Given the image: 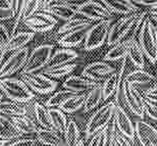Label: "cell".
<instances>
[{"instance_id": "44dd1931", "label": "cell", "mask_w": 157, "mask_h": 146, "mask_svg": "<svg viewBox=\"0 0 157 146\" xmlns=\"http://www.w3.org/2000/svg\"><path fill=\"white\" fill-rule=\"evenodd\" d=\"M20 138L21 136L15 130L11 117L0 113V140L10 142Z\"/></svg>"}, {"instance_id": "6da1fadb", "label": "cell", "mask_w": 157, "mask_h": 146, "mask_svg": "<svg viewBox=\"0 0 157 146\" xmlns=\"http://www.w3.org/2000/svg\"><path fill=\"white\" fill-rule=\"evenodd\" d=\"M148 17V10L137 11L133 14L125 15L110 26L107 36L108 45H115L121 41L135 40L142 27L143 22Z\"/></svg>"}, {"instance_id": "7402d4cb", "label": "cell", "mask_w": 157, "mask_h": 146, "mask_svg": "<svg viewBox=\"0 0 157 146\" xmlns=\"http://www.w3.org/2000/svg\"><path fill=\"white\" fill-rule=\"evenodd\" d=\"M34 37H35V33L33 32H17L11 36L8 45L6 47V51L14 52L25 48L27 47V44H29L34 39Z\"/></svg>"}, {"instance_id": "ffe728a7", "label": "cell", "mask_w": 157, "mask_h": 146, "mask_svg": "<svg viewBox=\"0 0 157 146\" xmlns=\"http://www.w3.org/2000/svg\"><path fill=\"white\" fill-rule=\"evenodd\" d=\"M36 137L40 143L47 146H67L63 136L52 129H38Z\"/></svg>"}, {"instance_id": "9a60e30c", "label": "cell", "mask_w": 157, "mask_h": 146, "mask_svg": "<svg viewBox=\"0 0 157 146\" xmlns=\"http://www.w3.org/2000/svg\"><path fill=\"white\" fill-rule=\"evenodd\" d=\"M135 136H137L142 146H157V132L155 127L144 120L136 122Z\"/></svg>"}, {"instance_id": "d4e9b609", "label": "cell", "mask_w": 157, "mask_h": 146, "mask_svg": "<svg viewBox=\"0 0 157 146\" xmlns=\"http://www.w3.org/2000/svg\"><path fill=\"white\" fill-rule=\"evenodd\" d=\"M48 112L52 130H54L55 132L59 133V134L63 135L68 123L67 115L63 112H61L59 109H48Z\"/></svg>"}, {"instance_id": "d6a6232c", "label": "cell", "mask_w": 157, "mask_h": 146, "mask_svg": "<svg viewBox=\"0 0 157 146\" xmlns=\"http://www.w3.org/2000/svg\"><path fill=\"white\" fill-rule=\"evenodd\" d=\"M34 113H35L36 120L38 122L41 128L47 130L52 129L48 109L44 104L40 102H36L34 104Z\"/></svg>"}, {"instance_id": "8992f818", "label": "cell", "mask_w": 157, "mask_h": 146, "mask_svg": "<svg viewBox=\"0 0 157 146\" xmlns=\"http://www.w3.org/2000/svg\"><path fill=\"white\" fill-rule=\"evenodd\" d=\"M53 48V45L50 44H43L36 47L28 56L21 74H35L39 73V71H43L51 58Z\"/></svg>"}, {"instance_id": "8fae6325", "label": "cell", "mask_w": 157, "mask_h": 146, "mask_svg": "<svg viewBox=\"0 0 157 146\" xmlns=\"http://www.w3.org/2000/svg\"><path fill=\"white\" fill-rule=\"evenodd\" d=\"M41 7H43L41 11L64 22H68L77 17V8L68 4L67 1H42Z\"/></svg>"}, {"instance_id": "4316f807", "label": "cell", "mask_w": 157, "mask_h": 146, "mask_svg": "<svg viewBox=\"0 0 157 146\" xmlns=\"http://www.w3.org/2000/svg\"><path fill=\"white\" fill-rule=\"evenodd\" d=\"M0 113L9 117L21 116L27 115V109L21 103L11 100H2L0 102Z\"/></svg>"}, {"instance_id": "2e32d148", "label": "cell", "mask_w": 157, "mask_h": 146, "mask_svg": "<svg viewBox=\"0 0 157 146\" xmlns=\"http://www.w3.org/2000/svg\"><path fill=\"white\" fill-rule=\"evenodd\" d=\"M98 83L86 79L80 76H68L62 83V87L65 90H68L71 92H74L76 94H82L85 92H89L95 88Z\"/></svg>"}, {"instance_id": "bcb514c9", "label": "cell", "mask_w": 157, "mask_h": 146, "mask_svg": "<svg viewBox=\"0 0 157 146\" xmlns=\"http://www.w3.org/2000/svg\"><path fill=\"white\" fill-rule=\"evenodd\" d=\"M75 146H85V141L83 140V139H81V140L78 141Z\"/></svg>"}, {"instance_id": "7a4b0ae2", "label": "cell", "mask_w": 157, "mask_h": 146, "mask_svg": "<svg viewBox=\"0 0 157 146\" xmlns=\"http://www.w3.org/2000/svg\"><path fill=\"white\" fill-rule=\"evenodd\" d=\"M138 43L149 61H157V29L149 17L143 22L138 34Z\"/></svg>"}, {"instance_id": "7dc6e473", "label": "cell", "mask_w": 157, "mask_h": 146, "mask_svg": "<svg viewBox=\"0 0 157 146\" xmlns=\"http://www.w3.org/2000/svg\"><path fill=\"white\" fill-rule=\"evenodd\" d=\"M7 143H9L8 141H3V140H0V146H6Z\"/></svg>"}, {"instance_id": "f6af8a7d", "label": "cell", "mask_w": 157, "mask_h": 146, "mask_svg": "<svg viewBox=\"0 0 157 146\" xmlns=\"http://www.w3.org/2000/svg\"><path fill=\"white\" fill-rule=\"evenodd\" d=\"M148 17L151 18V20L157 22V5L148 9Z\"/></svg>"}, {"instance_id": "f907efd6", "label": "cell", "mask_w": 157, "mask_h": 146, "mask_svg": "<svg viewBox=\"0 0 157 146\" xmlns=\"http://www.w3.org/2000/svg\"><path fill=\"white\" fill-rule=\"evenodd\" d=\"M156 29H157V27H156Z\"/></svg>"}, {"instance_id": "e0dca14e", "label": "cell", "mask_w": 157, "mask_h": 146, "mask_svg": "<svg viewBox=\"0 0 157 146\" xmlns=\"http://www.w3.org/2000/svg\"><path fill=\"white\" fill-rule=\"evenodd\" d=\"M78 57V54L77 51H75L73 49H67V48H60L55 50L52 53L51 58H50L48 65L45 69H51L60 68V66H64L71 63H74V61Z\"/></svg>"}, {"instance_id": "3957f363", "label": "cell", "mask_w": 157, "mask_h": 146, "mask_svg": "<svg viewBox=\"0 0 157 146\" xmlns=\"http://www.w3.org/2000/svg\"><path fill=\"white\" fill-rule=\"evenodd\" d=\"M0 90L9 100L21 104L29 102L35 97L34 92L21 79L17 78L0 79Z\"/></svg>"}, {"instance_id": "d590c367", "label": "cell", "mask_w": 157, "mask_h": 146, "mask_svg": "<svg viewBox=\"0 0 157 146\" xmlns=\"http://www.w3.org/2000/svg\"><path fill=\"white\" fill-rule=\"evenodd\" d=\"M41 6H42V1H40V0H25L23 9H21L23 22L28 20L36 12H38Z\"/></svg>"}, {"instance_id": "836d02e7", "label": "cell", "mask_w": 157, "mask_h": 146, "mask_svg": "<svg viewBox=\"0 0 157 146\" xmlns=\"http://www.w3.org/2000/svg\"><path fill=\"white\" fill-rule=\"evenodd\" d=\"M74 95H76V93L65 90V89L57 91L48 98V100L46 101L45 106L47 109H59L68 98L74 96Z\"/></svg>"}, {"instance_id": "603a6c76", "label": "cell", "mask_w": 157, "mask_h": 146, "mask_svg": "<svg viewBox=\"0 0 157 146\" xmlns=\"http://www.w3.org/2000/svg\"><path fill=\"white\" fill-rule=\"evenodd\" d=\"M11 120H12V123H13L15 130L20 133L21 136L36 135V133L39 129L38 126L35 124V122L27 115L11 117Z\"/></svg>"}, {"instance_id": "52a82bcc", "label": "cell", "mask_w": 157, "mask_h": 146, "mask_svg": "<svg viewBox=\"0 0 157 146\" xmlns=\"http://www.w3.org/2000/svg\"><path fill=\"white\" fill-rule=\"evenodd\" d=\"M121 95L124 98L128 109L134 113L135 116L139 117H144L145 116V104L146 99L144 95L138 89L131 84L122 80L121 86Z\"/></svg>"}, {"instance_id": "cb8c5ba5", "label": "cell", "mask_w": 157, "mask_h": 146, "mask_svg": "<svg viewBox=\"0 0 157 146\" xmlns=\"http://www.w3.org/2000/svg\"><path fill=\"white\" fill-rule=\"evenodd\" d=\"M88 30L89 29H81V30L71 32L68 34H65L59 38L58 44L62 48H67V49H71L73 47H77L84 42Z\"/></svg>"}, {"instance_id": "f1b7e54d", "label": "cell", "mask_w": 157, "mask_h": 146, "mask_svg": "<svg viewBox=\"0 0 157 146\" xmlns=\"http://www.w3.org/2000/svg\"><path fill=\"white\" fill-rule=\"evenodd\" d=\"M127 57L130 58L132 63H133L138 69H144V65H145V61H144V53L136 39L131 42L130 47H128V50Z\"/></svg>"}, {"instance_id": "ab89813d", "label": "cell", "mask_w": 157, "mask_h": 146, "mask_svg": "<svg viewBox=\"0 0 157 146\" xmlns=\"http://www.w3.org/2000/svg\"><path fill=\"white\" fill-rule=\"evenodd\" d=\"M109 142H111L113 146H132L128 139L125 138L124 135H121L117 129H115V132L113 133Z\"/></svg>"}, {"instance_id": "c3c4849f", "label": "cell", "mask_w": 157, "mask_h": 146, "mask_svg": "<svg viewBox=\"0 0 157 146\" xmlns=\"http://www.w3.org/2000/svg\"><path fill=\"white\" fill-rule=\"evenodd\" d=\"M2 100H3V95H2V94H0V102H1Z\"/></svg>"}, {"instance_id": "ee69618b", "label": "cell", "mask_w": 157, "mask_h": 146, "mask_svg": "<svg viewBox=\"0 0 157 146\" xmlns=\"http://www.w3.org/2000/svg\"><path fill=\"white\" fill-rule=\"evenodd\" d=\"M134 4H140V5H144V6H150V8L153 7V6L157 5V0H135L133 1Z\"/></svg>"}, {"instance_id": "30bf717a", "label": "cell", "mask_w": 157, "mask_h": 146, "mask_svg": "<svg viewBox=\"0 0 157 146\" xmlns=\"http://www.w3.org/2000/svg\"><path fill=\"white\" fill-rule=\"evenodd\" d=\"M30 54V50L28 47L14 51L6 58L5 62L0 69V79L11 78L12 75L18 71H23L25 65L27 62L28 56Z\"/></svg>"}, {"instance_id": "d6986e66", "label": "cell", "mask_w": 157, "mask_h": 146, "mask_svg": "<svg viewBox=\"0 0 157 146\" xmlns=\"http://www.w3.org/2000/svg\"><path fill=\"white\" fill-rule=\"evenodd\" d=\"M101 2L112 14H124L125 17L140 10L139 6L134 4L133 1L130 0H103Z\"/></svg>"}, {"instance_id": "ac0fdd59", "label": "cell", "mask_w": 157, "mask_h": 146, "mask_svg": "<svg viewBox=\"0 0 157 146\" xmlns=\"http://www.w3.org/2000/svg\"><path fill=\"white\" fill-rule=\"evenodd\" d=\"M124 81L136 88L137 86H148L150 89L157 85V78L144 69H135L128 73L124 78Z\"/></svg>"}, {"instance_id": "e575fe53", "label": "cell", "mask_w": 157, "mask_h": 146, "mask_svg": "<svg viewBox=\"0 0 157 146\" xmlns=\"http://www.w3.org/2000/svg\"><path fill=\"white\" fill-rule=\"evenodd\" d=\"M77 63H71V65H64V66H60V68H56V69H44L41 74L45 75L46 77H48L50 79L54 78V79H61L64 77H67L70 76L71 73H73L75 69H77Z\"/></svg>"}, {"instance_id": "83f0119b", "label": "cell", "mask_w": 157, "mask_h": 146, "mask_svg": "<svg viewBox=\"0 0 157 146\" xmlns=\"http://www.w3.org/2000/svg\"><path fill=\"white\" fill-rule=\"evenodd\" d=\"M103 100L102 98V87L101 84H98L95 88L89 91V93L86 95V99L84 103V112H88L96 109L99 105V103Z\"/></svg>"}, {"instance_id": "484cf974", "label": "cell", "mask_w": 157, "mask_h": 146, "mask_svg": "<svg viewBox=\"0 0 157 146\" xmlns=\"http://www.w3.org/2000/svg\"><path fill=\"white\" fill-rule=\"evenodd\" d=\"M133 40L121 41L117 44H115L109 49V51L104 56V61H117V60L124 59L128 56V50L130 47V44Z\"/></svg>"}, {"instance_id": "4dcf8cb0", "label": "cell", "mask_w": 157, "mask_h": 146, "mask_svg": "<svg viewBox=\"0 0 157 146\" xmlns=\"http://www.w3.org/2000/svg\"><path fill=\"white\" fill-rule=\"evenodd\" d=\"M85 99H86V94H76L74 96L70 97L62 105L59 107L61 112L67 113H74L80 110L84 107Z\"/></svg>"}, {"instance_id": "4fadbf2b", "label": "cell", "mask_w": 157, "mask_h": 146, "mask_svg": "<svg viewBox=\"0 0 157 146\" xmlns=\"http://www.w3.org/2000/svg\"><path fill=\"white\" fill-rule=\"evenodd\" d=\"M24 25L29 28L33 33H36V32L43 33V32H48L54 29V27L57 25V20L49 14H46L44 11H38L25 21Z\"/></svg>"}, {"instance_id": "277c9868", "label": "cell", "mask_w": 157, "mask_h": 146, "mask_svg": "<svg viewBox=\"0 0 157 146\" xmlns=\"http://www.w3.org/2000/svg\"><path fill=\"white\" fill-rule=\"evenodd\" d=\"M77 15L78 18H84L89 23L92 22H112L113 20V14L105 7L101 1H89L82 2L80 6L77 8Z\"/></svg>"}, {"instance_id": "8d00e7d4", "label": "cell", "mask_w": 157, "mask_h": 146, "mask_svg": "<svg viewBox=\"0 0 157 146\" xmlns=\"http://www.w3.org/2000/svg\"><path fill=\"white\" fill-rule=\"evenodd\" d=\"M14 18L15 15L12 10L11 0H0V22L9 21Z\"/></svg>"}, {"instance_id": "60d3db41", "label": "cell", "mask_w": 157, "mask_h": 146, "mask_svg": "<svg viewBox=\"0 0 157 146\" xmlns=\"http://www.w3.org/2000/svg\"><path fill=\"white\" fill-rule=\"evenodd\" d=\"M6 146H36V140L32 138H20L10 141Z\"/></svg>"}, {"instance_id": "681fc988", "label": "cell", "mask_w": 157, "mask_h": 146, "mask_svg": "<svg viewBox=\"0 0 157 146\" xmlns=\"http://www.w3.org/2000/svg\"><path fill=\"white\" fill-rule=\"evenodd\" d=\"M108 146H113V144H112L111 142H109V143H108Z\"/></svg>"}, {"instance_id": "f35d334b", "label": "cell", "mask_w": 157, "mask_h": 146, "mask_svg": "<svg viewBox=\"0 0 157 146\" xmlns=\"http://www.w3.org/2000/svg\"><path fill=\"white\" fill-rule=\"evenodd\" d=\"M11 38V33L8 31V28L4 24L0 23V50L6 51V47Z\"/></svg>"}, {"instance_id": "1f68e13d", "label": "cell", "mask_w": 157, "mask_h": 146, "mask_svg": "<svg viewBox=\"0 0 157 146\" xmlns=\"http://www.w3.org/2000/svg\"><path fill=\"white\" fill-rule=\"evenodd\" d=\"M63 138L67 146H75L81 140V131L75 120H68L63 133Z\"/></svg>"}, {"instance_id": "74e56055", "label": "cell", "mask_w": 157, "mask_h": 146, "mask_svg": "<svg viewBox=\"0 0 157 146\" xmlns=\"http://www.w3.org/2000/svg\"><path fill=\"white\" fill-rule=\"evenodd\" d=\"M109 143V138L107 134V130L106 127L100 132L96 133L95 135L92 136L90 143L88 146H108Z\"/></svg>"}, {"instance_id": "9c48e42d", "label": "cell", "mask_w": 157, "mask_h": 146, "mask_svg": "<svg viewBox=\"0 0 157 146\" xmlns=\"http://www.w3.org/2000/svg\"><path fill=\"white\" fill-rule=\"evenodd\" d=\"M21 80L33 92L38 94H48L51 93L57 88L58 83L53 79L46 77L41 73L35 74H21Z\"/></svg>"}, {"instance_id": "ba28073f", "label": "cell", "mask_w": 157, "mask_h": 146, "mask_svg": "<svg viewBox=\"0 0 157 146\" xmlns=\"http://www.w3.org/2000/svg\"><path fill=\"white\" fill-rule=\"evenodd\" d=\"M110 26V22H98L93 26H91L89 30L87 31L86 37H85L84 48L90 51V50L101 47L107 40Z\"/></svg>"}, {"instance_id": "f546056e", "label": "cell", "mask_w": 157, "mask_h": 146, "mask_svg": "<svg viewBox=\"0 0 157 146\" xmlns=\"http://www.w3.org/2000/svg\"><path fill=\"white\" fill-rule=\"evenodd\" d=\"M90 27H91V23H89V22H87L86 20L81 18H75L73 20L65 22L57 30V35H60L61 37L65 34L71 33V32L81 30V29H89Z\"/></svg>"}, {"instance_id": "7c38bea8", "label": "cell", "mask_w": 157, "mask_h": 146, "mask_svg": "<svg viewBox=\"0 0 157 146\" xmlns=\"http://www.w3.org/2000/svg\"><path fill=\"white\" fill-rule=\"evenodd\" d=\"M115 72H117V68L109 65L108 62L95 61L85 66L82 73V77L99 84V82H104Z\"/></svg>"}, {"instance_id": "7bdbcfd3", "label": "cell", "mask_w": 157, "mask_h": 146, "mask_svg": "<svg viewBox=\"0 0 157 146\" xmlns=\"http://www.w3.org/2000/svg\"><path fill=\"white\" fill-rule=\"evenodd\" d=\"M144 97H145V99L147 101H149V102H151V103H154L157 105V85L148 89V90H146Z\"/></svg>"}, {"instance_id": "b9f144b4", "label": "cell", "mask_w": 157, "mask_h": 146, "mask_svg": "<svg viewBox=\"0 0 157 146\" xmlns=\"http://www.w3.org/2000/svg\"><path fill=\"white\" fill-rule=\"evenodd\" d=\"M145 115L148 116L153 120H157V105L146 100L145 104Z\"/></svg>"}, {"instance_id": "5bb4252c", "label": "cell", "mask_w": 157, "mask_h": 146, "mask_svg": "<svg viewBox=\"0 0 157 146\" xmlns=\"http://www.w3.org/2000/svg\"><path fill=\"white\" fill-rule=\"evenodd\" d=\"M113 120L117 131L125 138L133 140L135 137V126L130 116L121 105H117L115 107Z\"/></svg>"}, {"instance_id": "5b68a950", "label": "cell", "mask_w": 157, "mask_h": 146, "mask_svg": "<svg viewBox=\"0 0 157 146\" xmlns=\"http://www.w3.org/2000/svg\"><path fill=\"white\" fill-rule=\"evenodd\" d=\"M115 107L117 104L114 102H107L90 116L85 130L87 138L92 137L96 133L100 132L108 126V124L113 119Z\"/></svg>"}]
</instances>
